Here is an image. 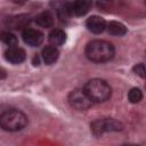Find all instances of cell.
<instances>
[{
  "label": "cell",
  "instance_id": "cell-1",
  "mask_svg": "<svg viewBox=\"0 0 146 146\" xmlns=\"http://www.w3.org/2000/svg\"><path fill=\"white\" fill-rule=\"evenodd\" d=\"M114 54L115 51L113 44L105 40L90 41L86 47V56L95 63L108 62L114 57Z\"/></svg>",
  "mask_w": 146,
  "mask_h": 146
},
{
  "label": "cell",
  "instance_id": "cell-2",
  "mask_svg": "<svg viewBox=\"0 0 146 146\" xmlns=\"http://www.w3.org/2000/svg\"><path fill=\"white\" fill-rule=\"evenodd\" d=\"M83 89L94 103H104L107 99H110L112 94V89L110 84L102 79L89 80L84 84Z\"/></svg>",
  "mask_w": 146,
  "mask_h": 146
},
{
  "label": "cell",
  "instance_id": "cell-3",
  "mask_svg": "<svg viewBox=\"0 0 146 146\" xmlns=\"http://www.w3.org/2000/svg\"><path fill=\"white\" fill-rule=\"evenodd\" d=\"M0 123L7 131H19L27 125V117L18 110H9L1 114Z\"/></svg>",
  "mask_w": 146,
  "mask_h": 146
},
{
  "label": "cell",
  "instance_id": "cell-4",
  "mask_svg": "<svg viewBox=\"0 0 146 146\" xmlns=\"http://www.w3.org/2000/svg\"><path fill=\"white\" fill-rule=\"evenodd\" d=\"M122 129V123L114 119H98L91 123V130L96 136H100L104 132L120 131Z\"/></svg>",
  "mask_w": 146,
  "mask_h": 146
},
{
  "label": "cell",
  "instance_id": "cell-5",
  "mask_svg": "<svg viewBox=\"0 0 146 146\" xmlns=\"http://www.w3.org/2000/svg\"><path fill=\"white\" fill-rule=\"evenodd\" d=\"M68 103L70 105L79 111H86L92 105V100L89 98L84 89H74L68 95Z\"/></svg>",
  "mask_w": 146,
  "mask_h": 146
},
{
  "label": "cell",
  "instance_id": "cell-6",
  "mask_svg": "<svg viewBox=\"0 0 146 146\" xmlns=\"http://www.w3.org/2000/svg\"><path fill=\"white\" fill-rule=\"evenodd\" d=\"M22 36H23L24 42L31 47H38L43 41V34L39 30H34V29L24 30Z\"/></svg>",
  "mask_w": 146,
  "mask_h": 146
},
{
  "label": "cell",
  "instance_id": "cell-7",
  "mask_svg": "<svg viewBox=\"0 0 146 146\" xmlns=\"http://www.w3.org/2000/svg\"><path fill=\"white\" fill-rule=\"evenodd\" d=\"M5 57L8 62H10L13 64H19V63L25 60L26 55L22 48L15 46V47H9V49L6 50Z\"/></svg>",
  "mask_w": 146,
  "mask_h": 146
},
{
  "label": "cell",
  "instance_id": "cell-8",
  "mask_svg": "<svg viewBox=\"0 0 146 146\" xmlns=\"http://www.w3.org/2000/svg\"><path fill=\"white\" fill-rule=\"evenodd\" d=\"M88 30L92 33H102L105 29H106V22L104 21V18L99 17V16H91L87 19L86 23Z\"/></svg>",
  "mask_w": 146,
  "mask_h": 146
},
{
  "label": "cell",
  "instance_id": "cell-9",
  "mask_svg": "<svg viewBox=\"0 0 146 146\" xmlns=\"http://www.w3.org/2000/svg\"><path fill=\"white\" fill-rule=\"evenodd\" d=\"M92 5V0H74V2L71 5L72 13H74L78 16L86 15Z\"/></svg>",
  "mask_w": 146,
  "mask_h": 146
},
{
  "label": "cell",
  "instance_id": "cell-10",
  "mask_svg": "<svg viewBox=\"0 0 146 146\" xmlns=\"http://www.w3.org/2000/svg\"><path fill=\"white\" fill-rule=\"evenodd\" d=\"M59 51L55 46H48L42 50V58L46 64H52L58 59Z\"/></svg>",
  "mask_w": 146,
  "mask_h": 146
},
{
  "label": "cell",
  "instance_id": "cell-11",
  "mask_svg": "<svg viewBox=\"0 0 146 146\" xmlns=\"http://www.w3.org/2000/svg\"><path fill=\"white\" fill-rule=\"evenodd\" d=\"M65 39H66V35L64 31L58 29L52 30L48 35V40L52 46H62L65 42Z\"/></svg>",
  "mask_w": 146,
  "mask_h": 146
},
{
  "label": "cell",
  "instance_id": "cell-12",
  "mask_svg": "<svg viewBox=\"0 0 146 146\" xmlns=\"http://www.w3.org/2000/svg\"><path fill=\"white\" fill-rule=\"evenodd\" d=\"M107 30L111 34L113 35H117V36H121V35H124L127 33V29L125 26L120 23V22H116V21H112L107 24Z\"/></svg>",
  "mask_w": 146,
  "mask_h": 146
},
{
  "label": "cell",
  "instance_id": "cell-13",
  "mask_svg": "<svg viewBox=\"0 0 146 146\" xmlns=\"http://www.w3.org/2000/svg\"><path fill=\"white\" fill-rule=\"evenodd\" d=\"M35 23L42 27H50L54 23L52 15L49 11H43L35 17Z\"/></svg>",
  "mask_w": 146,
  "mask_h": 146
},
{
  "label": "cell",
  "instance_id": "cell-14",
  "mask_svg": "<svg viewBox=\"0 0 146 146\" xmlns=\"http://www.w3.org/2000/svg\"><path fill=\"white\" fill-rule=\"evenodd\" d=\"M1 40H2L3 43H6L9 47H15V46H17V42H18L17 38L10 32H2Z\"/></svg>",
  "mask_w": 146,
  "mask_h": 146
},
{
  "label": "cell",
  "instance_id": "cell-15",
  "mask_svg": "<svg viewBox=\"0 0 146 146\" xmlns=\"http://www.w3.org/2000/svg\"><path fill=\"white\" fill-rule=\"evenodd\" d=\"M128 98L132 104L139 103L141 100V98H143V92H141V90L139 88H132L128 94Z\"/></svg>",
  "mask_w": 146,
  "mask_h": 146
},
{
  "label": "cell",
  "instance_id": "cell-16",
  "mask_svg": "<svg viewBox=\"0 0 146 146\" xmlns=\"http://www.w3.org/2000/svg\"><path fill=\"white\" fill-rule=\"evenodd\" d=\"M133 72L140 78H146V66L144 64H137L133 66Z\"/></svg>",
  "mask_w": 146,
  "mask_h": 146
},
{
  "label": "cell",
  "instance_id": "cell-17",
  "mask_svg": "<svg viewBox=\"0 0 146 146\" xmlns=\"http://www.w3.org/2000/svg\"><path fill=\"white\" fill-rule=\"evenodd\" d=\"M145 2H146V0H145Z\"/></svg>",
  "mask_w": 146,
  "mask_h": 146
}]
</instances>
